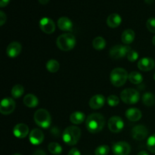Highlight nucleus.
Instances as JSON below:
<instances>
[{
    "label": "nucleus",
    "mask_w": 155,
    "mask_h": 155,
    "mask_svg": "<svg viewBox=\"0 0 155 155\" xmlns=\"http://www.w3.org/2000/svg\"><path fill=\"white\" fill-rule=\"evenodd\" d=\"M24 104L27 106V107H35L39 104V100L36 95L33 94H27L24 98Z\"/></svg>",
    "instance_id": "nucleus-22"
},
{
    "label": "nucleus",
    "mask_w": 155,
    "mask_h": 155,
    "mask_svg": "<svg viewBox=\"0 0 155 155\" xmlns=\"http://www.w3.org/2000/svg\"><path fill=\"white\" fill-rule=\"evenodd\" d=\"M6 20H7L6 15L2 12V11H1V12H0V25H4L5 23L6 22Z\"/></svg>",
    "instance_id": "nucleus-35"
},
{
    "label": "nucleus",
    "mask_w": 155,
    "mask_h": 155,
    "mask_svg": "<svg viewBox=\"0 0 155 155\" xmlns=\"http://www.w3.org/2000/svg\"><path fill=\"white\" fill-rule=\"evenodd\" d=\"M29 140L33 145H40L44 140V134L39 129H34L32 130L29 136Z\"/></svg>",
    "instance_id": "nucleus-13"
},
{
    "label": "nucleus",
    "mask_w": 155,
    "mask_h": 155,
    "mask_svg": "<svg viewBox=\"0 0 155 155\" xmlns=\"http://www.w3.org/2000/svg\"><path fill=\"white\" fill-rule=\"evenodd\" d=\"M130 50L131 48L129 45H117L110 48L109 51V55L114 60H118L127 55Z\"/></svg>",
    "instance_id": "nucleus-7"
},
{
    "label": "nucleus",
    "mask_w": 155,
    "mask_h": 155,
    "mask_svg": "<svg viewBox=\"0 0 155 155\" xmlns=\"http://www.w3.org/2000/svg\"><path fill=\"white\" fill-rule=\"evenodd\" d=\"M112 151L114 155H129L131 151V147L127 142H118L114 144Z\"/></svg>",
    "instance_id": "nucleus-9"
},
{
    "label": "nucleus",
    "mask_w": 155,
    "mask_h": 155,
    "mask_svg": "<svg viewBox=\"0 0 155 155\" xmlns=\"http://www.w3.org/2000/svg\"><path fill=\"white\" fill-rule=\"evenodd\" d=\"M154 61L151 58H143L138 62V68L142 71H151L154 68Z\"/></svg>",
    "instance_id": "nucleus-14"
},
{
    "label": "nucleus",
    "mask_w": 155,
    "mask_h": 155,
    "mask_svg": "<svg viewBox=\"0 0 155 155\" xmlns=\"http://www.w3.org/2000/svg\"><path fill=\"white\" fill-rule=\"evenodd\" d=\"M107 102L110 107H115V106L118 105V104L120 103V99L117 95H111L107 97Z\"/></svg>",
    "instance_id": "nucleus-32"
},
{
    "label": "nucleus",
    "mask_w": 155,
    "mask_h": 155,
    "mask_svg": "<svg viewBox=\"0 0 155 155\" xmlns=\"http://www.w3.org/2000/svg\"><path fill=\"white\" fill-rule=\"evenodd\" d=\"M153 1H154V0H145V2L148 3V4H151V3L153 2Z\"/></svg>",
    "instance_id": "nucleus-41"
},
{
    "label": "nucleus",
    "mask_w": 155,
    "mask_h": 155,
    "mask_svg": "<svg viewBox=\"0 0 155 155\" xmlns=\"http://www.w3.org/2000/svg\"><path fill=\"white\" fill-rule=\"evenodd\" d=\"M148 130L146 127L143 125H137L132 130V136L137 141H142L147 137Z\"/></svg>",
    "instance_id": "nucleus-11"
},
{
    "label": "nucleus",
    "mask_w": 155,
    "mask_h": 155,
    "mask_svg": "<svg viewBox=\"0 0 155 155\" xmlns=\"http://www.w3.org/2000/svg\"><path fill=\"white\" fill-rule=\"evenodd\" d=\"M68 155H81V154H80V151L77 148H74L68 152Z\"/></svg>",
    "instance_id": "nucleus-36"
},
{
    "label": "nucleus",
    "mask_w": 155,
    "mask_h": 155,
    "mask_svg": "<svg viewBox=\"0 0 155 155\" xmlns=\"http://www.w3.org/2000/svg\"><path fill=\"white\" fill-rule=\"evenodd\" d=\"M15 108V102L12 98H5L2 100L0 105V112L4 115L12 114Z\"/></svg>",
    "instance_id": "nucleus-10"
},
{
    "label": "nucleus",
    "mask_w": 155,
    "mask_h": 155,
    "mask_svg": "<svg viewBox=\"0 0 155 155\" xmlns=\"http://www.w3.org/2000/svg\"><path fill=\"white\" fill-rule=\"evenodd\" d=\"M152 42H153V44H154V45H155V36H154V37H153V39H152Z\"/></svg>",
    "instance_id": "nucleus-42"
},
{
    "label": "nucleus",
    "mask_w": 155,
    "mask_h": 155,
    "mask_svg": "<svg viewBox=\"0 0 155 155\" xmlns=\"http://www.w3.org/2000/svg\"><path fill=\"white\" fill-rule=\"evenodd\" d=\"M128 79L133 84H140L143 80V77H142V74L140 73L137 72V71H133L129 74Z\"/></svg>",
    "instance_id": "nucleus-26"
},
{
    "label": "nucleus",
    "mask_w": 155,
    "mask_h": 155,
    "mask_svg": "<svg viewBox=\"0 0 155 155\" xmlns=\"http://www.w3.org/2000/svg\"><path fill=\"white\" fill-rule=\"evenodd\" d=\"M33 155H46V154H45V151H42V150H37V151H36L33 153Z\"/></svg>",
    "instance_id": "nucleus-38"
},
{
    "label": "nucleus",
    "mask_w": 155,
    "mask_h": 155,
    "mask_svg": "<svg viewBox=\"0 0 155 155\" xmlns=\"http://www.w3.org/2000/svg\"><path fill=\"white\" fill-rule=\"evenodd\" d=\"M124 122L121 117L118 116H114L110 118L108 121V128L110 132L118 133L124 129Z\"/></svg>",
    "instance_id": "nucleus-8"
},
{
    "label": "nucleus",
    "mask_w": 155,
    "mask_h": 155,
    "mask_svg": "<svg viewBox=\"0 0 155 155\" xmlns=\"http://www.w3.org/2000/svg\"><path fill=\"white\" fill-rule=\"evenodd\" d=\"M146 27L150 32L155 33V18H150L147 21Z\"/></svg>",
    "instance_id": "nucleus-34"
},
{
    "label": "nucleus",
    "mask_w": 155,
    "mask_h": 155,
    "mask_svg": "<svg viewBox=\"0 0 155 155\" xmlns=\"http://www.w3.org/2000/svg\"><path fill=\"white\" fill-rule=\"evenodd\" d=\"M137 155H149V154H148V152H146V151H140L139 153H138Z\"/></svg>",
    "instance_id": "nucleus-40"
},
{
    "label": "nucleus",
    "mask_w": 155,
    "mask_h": 155,
    "mask_svg": "<svg viewBox=\"0 0 155 155\" xmlns=\"http://www.w3.org/2000/svg\"><path fill=\"white\" fill-rule=\"evenodd\" d=\"M147 148L151 153L155 154V134L150 136L147 141Z\"/></svg>",
    "instance_id": "nucleus-31"
},
{
    "label": "nucleus",
    "mask_w": 155,
    "mask_h": 155,
    "mask_svg": "<svg viewBox=\"0 0 155 155\" xmlns=\"http://www.w3.org/2000/svg\"><path fill=\"white\" fill-rule=\"evenodd\" d=\"M58 26L59 29L63 31H72L73 23L67 17H61L58 21Z\"/></svg>",
    "instance_id": "nucleus-19"
},
{
    "label": "nucleus",
    "mask_w": 155,
    "mask_h": 155,
    "mask_svg": "<svg viewBox=\"0 0 155 155\" xmlns=\"http://www.w3.org/2000/svg\"><path fill=\"white\" fill-rule=\"evenodd\" d=\"M120 98L125 104H136L139 101L140 95L137 90L129 88V89H126L121 92Z\"/></svg>",
    "instance_id": "nucleus-6"
},
{
    "label": "nucleus",
    "mask_w": 155,
    "mask_h": 155,
    "mask_svg": "<svg viewBox=\"0 0 155 155\" xmlns=\"http://www.w3.org/2000/svg\"><path fill=\"white\" fill-rule=\"evenodd\" d=\"M85 118H86V116H85L84 114L80 111L74 112L73 114H71V117H70L71 122L74 124H76V125L81 124L82 123L84 122Z\"/></svg>",
    "instance_id": "nucleus-23"
},
{
    "label": "nucleus",
    "mask_w": 155,
    "mask_h": 155,
    "mask_svg": "<svg viewBox=\"0 0 155 155\" xmlns=\"http://www.w3.org/2000/svg\"><path fill=\"white\" fill-rule=\"evenodd\" d=\"M122 22V18L118 14L113 13L109 15L107 18V24L111 28H115L120 26Z\"/></svg>",
    "instance_id": "nucleus-20"
},
{
    "label": "nucleus",
    "mask_w": 155,
    "mask_h": 155,
    "mask_svg": "<svg viewBox=\"0 0 155 155\" xmlns=\"http://www.w3.org/2000/svg\"><path fill=\"white\" fill-rule=\"evenodd\" d=\"M9 2H10V0H1V1H0V6H1L2 8L5 7V6H6L8 4Z\"/></svg>",
    "instance_id": "nucleus-37"
},
{
    "label": "nucleus",
    "mask_w": 155,
    "mask_h": 155,
    "mask_svg": "<svg viewBox=\"0 0 155 155\" xmlns=\"http://www.w3.org/2000/svg\"><path fill=\"white\" fill-rule=\"evenodd\" d=\"M104 117L101 114H91L86 120V129L91 133H99L104 128Z\"/></svg>",
    "instance_id": "nucleus-1"
},
{
    "label": "nucleus",
    "mask_w": 155,
    "mask_h": 155,
    "mask_svg": "<svg viewBox=\"0 0 155 155\" xmlns=\"http://www.w3.org/2000/svg\"><path fill=\"white\" fill-rule=\"evenodd\" d=\"M142 111L136 107H130L126 110V117L130 121L136 122L142 118Z\"/></svg>",
    "instance_id": "nucleus-18"
},
{
    "label": "nucleus",
    "mask_w": 155,
    "mask_h": 155,
    "mask_svg": "<svg viewBox=\"0 0 155 155\" xmlns=\"http://www.w3.org/2000/svg\"><path fill=\"white\" fill-rule=\"evenodd\" d=\"M14 155H21V154H15Z\"/></svg>",
    "instance_id": "nucleus-43"
},
{
    "label": "nucleus",
    "mask_w": 155,
    "mask_h": 155,
    "mask_svg": "<svg viewBox=\"0 0 155 155\" xmlns=\"http://www.w3.org/2000/svg\"><path fill=\"white\" fill-rule=\"evenodd\" d=\"M93 48L96 50H102L105 48L106 42L105 39L101 36H97L92 41Z\"/></svg>",
    "instance_id": "nucleus-24"
},
{
    "label": "nucleus",
    "mask_w": 155,
    "mask_h": 155,
    "mask_svg": "<svg viewBox=\"0 0 155 155\" xmlns=\"http://www.w3.org/2000/svg\"><path fill=\"white\" fill-rule=\"evenodd\" d=\"M60 68V64L54 59H51L46 63V69L50 73H56Z\"/></svg>",
    "instance_id": "nucleus-28"
},
{
    "label": "nucleus",
    "mask_w": 155,
    "mask_h": 155,
    "mask_svg": "<svg viewBox=\"0 0 155 155\" xmlns=\"http://www.w3.org/2000/svg\"><path fill=\"white\" fill-rule=\"evenodd\" d=\"M13 133L15 137L18 139H24L28 135L29 127L24 124H18L14 127Z\"/></svg>",
    "instance_id": "nucleus-17"
},
{
    "label": "nucleus",
    "mask_w": 155,
    "mask_h": 155,
    "mask_svg": "<svg viewBox=\"0 0 155 155\" xmlns=\"http://www.w3.org/2000/svg\"><path fill=\"white\" fill-rule=\"evenodd\" d=\"M39 27L45 33L51 34L55 30V24L54 21L48 18H42L39 21Z\"/></svg>",
    "instance_id": "nucleus-12"
},
{
    "label": "nucleus",
    "mask_w": 155,
    "mask_h": 155,
    "mask_svg": "<svg viewBox=\"0 0 155 155\" xmlns=\"http://www.w3.org/2000/svg\"><path fill=\"white\" fill-rule=\"evenodd\" d=\"M50 0H39V2L42 5H46L47 3L49 2Z\"/></svg>",
    "instance_id": "nucleus-39"
},
{
    "label": "nucleus",
    "mask_w": 155,
    "mask_h": 155,
    "mask_svg": "<svg viewBox=\"0 0 155 155\" xmlns=\"http://www.w3.org/2000/svg\"><path fill=\"white\" fill-rule=\"evenodd\" d=\"M127 59H128L130 62H134L139 58V53L136 51H135V50L131 49L129 51L128 54H127Z\"/></svg>",
    "instance_id": "nucleus-33"
},
{
    "label": "nucleus",
    "mask_w": 155,
    "mask_h": 155,
    "mask_svg": "<svg viewBox=\"0 0 155 155\" xmlns=\"http://www.w3.org/2000/svg\"><path fill=\"white\" fill-rule=\"evenodd\" d=\"M21 45L18 42H12L6 48V54L10 58H15L20 54L21 51Z\"/></svg>",
    "instance_id": "nucleus-16"
},
{
    "label": "nucleus",
    "mask_w": 155,
    "mask_h": 155,
    "mask_svg": "<svg viewBox=\"0 0 155 155\" xmlns=\"http://www.w3.org/2000/svg\"><path fill=\"white\" fill-rule=\"evenodd\" d=\"M24 92V86L21 84H16L15 86H14L13 88L12 89L11 94H12L13 98H18L21 96H22Z\"/></svg>",
    "instance_id": "nucleus-27"
},
{
    "label": "nucleus",
    "mask_w": 155,
    "mask_h": 155,
    "mask_svg": "<svg viewBox=\"0 0 155 155\" xmlns=\"http://www.w3.org/2000/svg\"><path fill=\"white\" fill-rule=\"evenodd\" d=\"M81 136V130L79 127L71 126L67 127L62 135L64 142L68 145H74L79 142Z\"/></svg>",
    "instance_id": "nucleus-2"
},
{
    "label": "nucleus",
    "mask_w": 155,
    "mask_h": 155,
    "mask_svg": "<svg viewBox=\"0 0 155 155\" xmlns=\"http://www.w3.org/2000/svg\"><path fill=\"white\" fill-rule=\"evenodd\" d=\"M135 39V32L131 29H127L124 30L121 36V40L126 45L131 44Z\"/></svg>",
    "instance_id": "nucleus-21"
},
{
    "label": "nucleus",
    "mask_w": 155,
    "mask_h": 155,
    "mask_svg": "<svg viewBox=\"0 0 155 155\" xmlns=\"http://www.w3.org/2000/svg\"><path fill=\"white\" fill-rule=\"evenodd\" d=\"M142 102L145 105L151 107L155 104V96L151 92H146L142 96Z\"/></svg>",
    "instance_id": "nucleus-25"
},
{
    "label": "nucleus",
    "mask_w": 155,
    "mask_h": 155,
    "mask_svg": "<svg viewBox=\"0 0 155 155\" xmlns=\"http://www.w3.org/2000/svg\"><path fill=\"white\" fill-rule=\"evenodd\" d=\"M34 120L35 123L41 128L47 129L51 125V118L48 110L42 108L35 112Z\"/></svg>",
    "instance_id": "nucleus-5"
},
{
    "label": "nucleus",
    "mask_w": 155,
    "mask_h": 155,
    "mask_svg": "<svg viewBox=\"0 0 155 155\" xmlns=\"http://www.w3.org/2000/svg\"><path fill=\"white\" fill-rule=\"evenodd\" d=\"M129 75L124 68H117L114 69L110 74V80L112 84L116 87L124 86L128 79Z\"/></svg>",
    "instance_id": "nucleus-3"
},
{
    "label": "nucleus",
    "mask_w": 155,
    "mask_h": 155,
    "mask_svg": "<svg viewBox=\"0 0 155 155\" xmlns=\"http://www.w3.org/2000/svg\"><path fill=\"white\" fill-rule=\"evenodd\" d=\"M48 149L51 154L54 155H59L62 152V147L57 142H51L48 145Z\"/></svg>",
    "instance_id": "nucleus-29"
},
{
    "label": "nucleus",
    "mask_w": 155,
    "mask_h": 155,
    "mask_svg": "<svg viewBox=\"0 0 155 155\" xmlns=\"http://www.w3.org/2000/svg\"><path fill=\"white\" fill-rule=\"evenodd\" d=\"M110 151V148L107 145H100L95 149V155H107Z\"/></svg>",
    "instance_id": "nucleus-30"
},
{
    "label": "nucleus",
    "mask_w": 155,
    "mask_h": 155,
    "mask_svg": "<svg viewBox=\"0 0 155 155\" xmlns=\"http://www.w3.org/2000/svg\"><path fill=\"white\" fill-rule=\"evenodd\" d=\"M105 103V98L102 95H95L89 100V106L94 110L100 109L104 106Z\"/></svg>",
    "instance_id": "nucleus-15"
},
{
    "label": "nucleus",
    "mask_w": 155,
    "mask_h": 155,
    "mask_svg": "<svg viewBox=\"0 0 155 155\" xmlns=\"http://www.w3.org/2000/svg\"><path fill=\"white\" fill-rule=\"evenodd\" d=\"M58 47L62 51H70L73 49L76 45V38L71 33H64L57 39Z\"/></svg>",
    "instance_id": "nucleus-4"
},
{
    "label": "nucleus",
    "mask_w": 155,
    "mask_h": 155,
    "mask_svg": "<svg viewBox=\"0 0 155 155\" xmlns=\"http://www.w3.org/2000/svg\"><path fill=\"white\" fill-rule=\"evenodd\" d=\"M154 80H155V74H154Z\"/></svg>",
    "instance_id": "nucleus-44"
}]
</instances>
